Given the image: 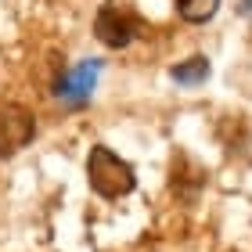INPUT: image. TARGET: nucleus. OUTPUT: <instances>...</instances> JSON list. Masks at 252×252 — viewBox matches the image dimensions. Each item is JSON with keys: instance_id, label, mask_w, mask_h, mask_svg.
<instances>
[{"instance_id": "1", "label": "nucleus", "mask_w": 252, "mask_h": 252, "mask_svg": "<svg viewBox=\"0 0 252 252\" xmlns=\"http://www.w3.org/2000/svg\"><path fill=\"white\" fill-rule=\"evenodd\" d=\"M87 184H90V191H94L97 198L116 202V198H126V194L137 188V173H133V166L126 162V158H119L112 152V148L94 144L90 155H87Z\"/></svg>"}, {"instance_id": "2", "label": "nucleus", "mask_w": 252, "mask_h": 252, "mask_svg": "<svg viewBox=\"0 0 252 252\" xmlns=\"http://www.w3.org/2000/svg\"><path fill=\"white\" fill-rule=\"evenodd\" d=\"M141 32V18H137L133 7L119 4V0H105L94 15V36L105 43L108 51H123L130 47Z\"/></svg>"}, {"instance_id": "3", "label": "nucleus", "mask_w": 252, "mask_h": 252, "mask_svg": "<svg viewBox=\"0 0 252 252\" xmlns=\"http://www.w3.org/2000/svg\"><path fill=\"white\" fill-rule=\"evenodd\" d=\"M32 137H36V116L26 105L18 101L0 105V158L18 155L22 148H29Z\"/></svg>"}, {"instance_id": "4", "label": "nucleus", "mask_w": 252, "mask_h": 252, "mask_svg": "<svg viewBox=\"0 0 252 252\" xmlns=\"http://www.w3.org/2000/svg\"><path fill=\"white\" fill-rule=\"evenodd\" d=\"M101 76V62H79L76 68H68V72L58 76V83H54V94H58L62 101H68V105H83V101L90 97V90H94Z\"/></svg>"}, {"instance_id": "5", "label": "nucleus", "mask_w": 252, "mask_h": 252, "mask_svg": "<svg viewBox=\"0 0 252 252\" xmlns=\"http://www.w3.org/2000/svg\"><path fill=\"white\" fill-rule=\"evenodd\" d=\"M169 79L180 83V87H202L205 79H209V58H205V54H194V58L173 65L169 68Z\"/></svg>"}, {"instance_id": "6", "label": "nucleus", "mask_w": 252, "mask_h": 252, "mask_svg": "<svg viewBox=\"0 0 252 252\" xmlns=\"http://www.w3.org/2000/svg\"><path fill=\"white\" fill-rule=\"evenodd\" d=\"M216 7H220V0H177V15L184 22H191V26L209 22L216 15Z\"/></svg>"}]
</instances>
